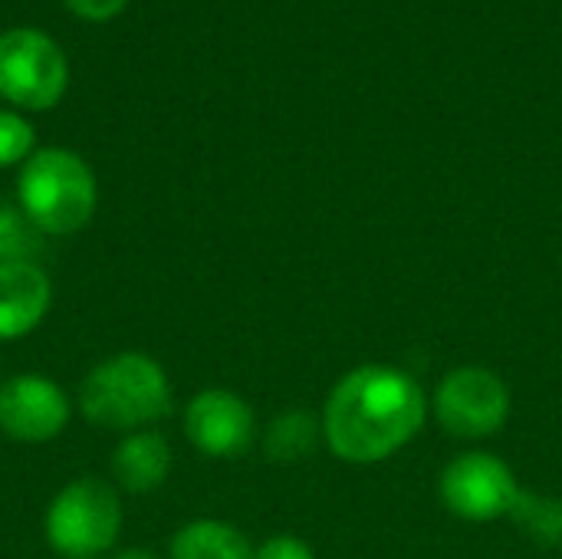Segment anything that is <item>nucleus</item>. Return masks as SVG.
I'll list each match as a JSON object with an SVG mask.
<instances>
[{
    "label": "nucleus",
    "instance_id": "1",
    "mask_svg": "<svg viewBox=\"0 0 562 559\" xmlns=\"http://www.w3.org/2000/svg\"><path fill=\"white\" fill-rule=\"evenodd\" d=\"M431 399L422 382L389 362L349 369L323 402V445L346 465H382L425 428Z\"/></svg>",
    "mask_w": 562,
    "mask_h": 559
},
{
    "label": "nucleus",
    "instance_id": "2",
    "mask_svg": "<svg viewBox=\"0 0 562 559\" xmlns=\"http://www.w3.org/2000/svg\"><path fill=\"white\" fill-rule=\"evenodd\" d=\"M175 389L165 366L138 349H122L95 362L76 389V412L102 432H142L165 422Z\"/></svg>",
    "mask_w": 562,
    "mask_h": 559
},
{
    "label": "nucleus",
    "instance_id": "3",
    "mask_svg": "<svg viewBox=\"0 0 562 559\" xmlns=\"http://www.w3.org/2000/svg\"><path fill=\"white\" fill-rule=\"evenodd\" d=\"M16 204L43 237H72L92 221L99 185L82 155L49 145L20 165Z\"/></svg>",
    "mask_w": 562,
    "mask_h": 559
},
{
    "label": "nucleus",
    "instance_id": "4",
    "mask_svg": "<svg viewBox=\"0 0 562 559\" xmlns=\"http://www.w3.org/2000/svg\"><path fill=\"white\" fill-rule=\"evenodd\" d=\"M125 524L122 491L82 474L63 484L43 511V540L59 559H105L119 550Z\"/></svg>",
    "mask_w": 562,
    "mask_h": 559
},
{
    "label": "nucleus",
    "instance_id": "5",
    "mask_svg": "<svg viewBox=\"0 0 562 559\" xmlns=\"http://www.w3.org/2000/svg\"><path fill=\"white\" fill-rule=\"evenodd\" d=\"M514 412L510 385L487 366H458L441 376L431 395V415L451 438L484 441L504 432Z\"/></svg>",
    "mask_w": 562,
    "mask_h": 559
},
{
    "label": "nucleus",
    "instance_id": "6",
    "mask_svg": "<svg viewBox=\"0 0 562 559\" xmlns=\"http://www.w3.org/2000/svg\"><path fill=\"white\" fill-rule=\"evenodd\" d=\"M69 82V66L56 40L33 26L0 33V96L23 112L53 109Z\"/></svg>",
    "mask_w": 562,
    "mask_h": 559
},
{
    "label": "nucleus",
    "instance_id": "7",
    "mask_svg": "<svg viewBox=\"0 0 562 559\" xmlns=\"http://www.w3.org/2000/svg\"><path fill=\"white\" fill-rule=\"evenodd\" d=\"M520 484L514 468L491 451H464L451 458L438 478V494L448 514L468 524H494L514 514Z\"/></svg>",
    "mask_w": 562,
    "mask_h": 559
},
{
    "label": "nucleus",
    "instance_id": "8",
    "mask_svg": "<svg viewBox=\"0 0 562 559\" xmlns=\"http://www.w3.org/2000/svg\"><path fill=\"white\" fill-rule=\"evenodd\" d=\"M76 415L72 395L43 372L0 379V435L20 445L56 441Z\"/></svg>",
    "mask_w": 562,
    "mask_h": 559
},
{
    "label": "nucleus",
    "instance_id": "9",
    "mask_svg": "<svg viewBox=\"0 0 562 559\" xmlns=\"http://www.w3.org/2000/svg\"><path fill=\"white\" fill-rule=\"evenodd\" d=\"M181 428L188 445L214 461H234L257 441V415L250 402L234 389H201L188 399Z\"/></svg>",
    "mask_w": 562,
    "mask_h": 559
},
{
    "label": "nucleus",
    "instance_id": "10",
    "mask_svg": "<svg viewBox=\"0 0 562 559\" xmlns=\"http://www.w3.org/2000/svg\"><path fill=\"white\" fill-rule=\"evenodd\" d=\"M53 310V280L40 260L0 264V343L33 336Z\"/></svg>",
    "mask_w": 562,
    "mask_h": 559
},
{
    "label": "nucleus",
    "instance_id": "11",
    "mask_svg": "<svg viewBox=\"0 0 562 559\" xmlns=\"http://www.w3.org/2000/svg\"><path fill=\"white\" fill-rule=\"evenodd\" d=\"M112 484L125 494H151L158 491L175 468V455L168 438L158 428L128 432L112 448Z\"/></svg>",
    "mask_w": 562,
    "mask_h": 559
},
{
    "label": "nucleus",
    "instance_id": "12",
    "mask_svg": "<svg viewBox=\"0 0 562 559\" xmlns=\"http://www.w3.org/2000/svg\"><path fill=\"white\" fill-rule=\"evenodd\" d=\"M250 537L221 517H198L181 524L168 540V559H254Z\"/></svg>",
    "mask_w": 562,
    "mask_h": 559
},
{
    "label": "nucleus",
    "instance_id": "13",
    "mask_svg": "<svg viewBox=\"0 0 562 559\" xmlns=\"http://www.w3.org/2000/svg\"><path fill=\"white\" fill-rule=\"evenodd\" d=\"M319 441H323V422L303 409L280 412L277 418H270L263 432V451L270 461H280V465L310 458L319 448Z\"/></svg>",
    "mask_w": 562,
    "mask_h": 559
},
{
    "label": "nucleus",
    "instance_id": "14",
    "mask_svg": "<svg viewBox=\"0 0 562 559\" xmlns=\"http://www.w3.org/2000/svg\"><path fill=\"white\" fill-rule=\"evenodd\" d=\"M510 521H514L530 540H537V544H543V547H562V497L520 491Z\"/></svg>",
    "mask_w": 562,
    "mask_h": 559
},
{
    "label": "nucleus",
    "instance_id": "15",
    "mask_svg": "<svg viewBox=\"0 0 562 559\" xmlns=\"http://www.w3.org/2000/svg\"><path fill=\"white\" fill-rule=\"evenodd\" d=\"M43 241L46 237L33 227V221L23 214V208L16 201L0 198V264L40 260Z\"/></svg>",
    "mask_w": 562,
    "mask_h": 559
},
{
    "label": "nucleus",
    "instance_id": "16",
    "mask_svg": "<svg viewBox=\"0 0 562 559\" xmlns=\"http://www.w3.org/2000/svg\"><path fill=\"white\" fill-rule=\"evenodd\" d=\"M33 152H36L33 125L13 109H0V168H20Z\"/></svg>",
    "mask_w": 562,
    "mask_h": 559
},
{
    "label": "nucleus",
    "instance_id": "17",
    "mask_svg": "<svg viewBox=\"0 0 562 559\" xmlns=\"http://www.w3.org/2000/svg\"><path fill=\"white\" fill-rule=\"evenodd\" d=\"M254 559H316V550H313L303 537L277 534V537H267V540L254 550Z\"/></svg>",
    "mask_w": 562,
    "mask_h": 559
},
{
    "label": "nucleus",
    "instance_id": "18",
    "mask_svg": "<svg viewBox=\"0 0 562 559\" xmlns=\"http://www.w3.org/2000/svg\"><path fill=\"white\" fill-rule=\"evenodd\" d=\"M128 0H66V7L76 13V16H82V20H89V23H102V20H112L122 7H125Z\"/></svg>",
    "mask_w": 562,
    "mask_h": 559
},
{
    "label": "nucleus",
    "instance_id": "19",
    "mask_svg": "<svg viewBox=\"0 0 562 559\" xmlns=\"http://www.w3.org/2000/svg\"><path fill=\"white\" fill-rule=\"evenodd\" d=\"M105 559H161L158 554H151V550H145V547H119V550H112Z\"/></svg>",
    "mask_w": 562,
    "mask_h": 559
}]
</instances>
